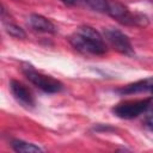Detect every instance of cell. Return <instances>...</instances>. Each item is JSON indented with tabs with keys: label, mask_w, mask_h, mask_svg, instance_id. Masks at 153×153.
<instances>
[{
	"label": "cell",
	"mask_w": 153,
	"mask_h": 153,
	"mask_svg": "<svg viewBox=\"0 0 153 153\" xmlns=\"http://www.w3.org/2000/svg\"><path fill=\"white\" fill-rule=\"evenodd\" d=\"M151 104H152V100L149 98L139 99V100H127L115 105L112 109V112L120 118L130 120L146 112Z\"/></svg>",
	"instance_id": "obj_4"
},
{
	"label": "cell",
	"mask_w": 153,
	"mask_h": 153,
	"mask_svg": "<svg viewBox=\"0 0 153 153\" xmlns=\"http://www.w3.org/2000/svg\"><path fill=\"white\" fill-rule=\"evenodd\" d=\"M12 148L16 152H22V153H33V152H42V149L30 142H25L22 140H13L11 143Z\"/></svg>",
	"instance_id": "obj_9"
},
{
	"label": "cell",
	"mask_w": 153,
	"mask_h": 153,
	"mask_svg": "<svg viewBox=\"0 0 153 153\" xmlns=\"http://www.w3.org/2000/svg\"><path fill=\"white\" fill-rule=\"evenodd\" d=\"M62 2H65V4H67V5H73V4H75L78 0H61Z\"/></svg>",
	"instance_id": "obj_12"
},
{
	"label": "cell",
	"mask_w": 153,
	"mask_h": 153,
	"mask_svg": "<svg viewBox=\"0 0 153 153\" xmlns=\"http://www.w3.org/2000/svg\"><path fill=\"white\" fill-rule=\"evenodd\" d=\"M104 38L108 41V43L118 53L124 55H131L133 54V47L127 35H124L122 31L108 27L104 30Z\"/></svg>",
	"instance_id": "obj_5"
},
{
	"label": "cell",
	"mask_w": 153,
	"mask_h": 153,
	"mask_svg": "<svg viewBox=\"0 0 153 153\" xmlns=\"http://www.w3.org/2000/svg\"><path fill=\"white\" fill-rule=\"evenodd\" d=\"M152 88H153V76L146 78V79H142V80H139V81H135V82L129 84L127 86H123L117 92H120L121 94H133V93L151 91Z\"/></svg>",
	"instance_id": "obj_7"
},
{
	"label": "cell",
	"mask_w": 153,
	"mask_h": 153,
	"mask_svg": "<svg viewBox=\"0 0 153 153\" xmlns=\"http://www.w3.org/2000/svg\"><path fill=\"white\" fill-rule=\"evenodd\" d=\"M10 90L19 104H22L25 108H33L35 106V97H33L32 92L24 84H22L18 80H11Z\"/></svg>",
	"instance_id": "obj_6"
},
{
	"label": "cell",
	"mask_w": 153,
	"mask_h": 153,
	"mask_svg": "<svg viewBox=\"0 0 153 153\" xmlns=\"http://www.w3.org/2000/svg\"><path fill=\"white\" fill-rule=\"evenodd\" d=\"M151 91H152V93H153V88H152V90H151Z\"/></svg>",
	"instance_id": "obj_14"
},
{
	"label": "cell",
	"mask_w": 153,
	"mask_h": 153,
	"mask_svg": "<svg viewBox=\"0 0 153 153\" xmlns=\"http://www.w3.org/2000/svg\"><path fill=\"white\" fill-rule=\"evenodd\" d=\"M148 1H149V2H153V0H148Z\"/></svg>",
	"instance_id": "obj_13"
},
{
	"label": "cell",
	"mask_w": 153,
	"mask_h": 153,
	"mask_svg": "<svg viewBox=\"0 0 153 153\" xmlns=\"http://www.w3.org/2000/svg\"><path fill=\"white\" fill-rule=\"evenodd\" d=\"M68 39L73 48L84 54L104 55L108 51V45L104 37L96 29L87 25L78 27Z\"/></svg>",
	"instance_id": "obj_1"
},
{
	"label": "cell",
	"mask_w": 153,
	"mask_h": 153,
	"mask_svg": "<svg viewBox=\"0 0 153 153\" xmlns=\"http://www.w3.org/2000/svg\"><path fill=\"white\" fill-rule=\"evenodd\" d=\"M22 72L24 73V75L26 76V79L31 84H33L35 86H37L43 92H47V93H56V92H60L62 90V87H63V85H62L61 81H59L57 79H55V78H53L50 75H45V74L36 71L29 63H23Z\"/></svg>",
	"instance_id": "obj_2"
},
{
	"label": "cell",
	"mask_w": 153,
	"mask_h": 153,
	"mask_svg": "<svg viewBox=\"0 0 153 153\" xmlns=\"http://www.w3.org/2000/svg\"><path fill=\"white\" fill-rule=\"evenodd\" d=\"M106 13L124 25L134 26H146L148 24V18L140 13H131L124 5L118 1H110Z\"/></svg>",
	"instance_id": "obj_3"
},
{
	"label": "cell",
	"mask_w": 153,
	"mask_h": 153,
	"mask_svg": "<svg viewBox=\"0 0 153 153\" xmlns=\"http://www.w3.org/2000/svg\"><path fill=\"white\" fill-rule=\"evenodd\" d=\"M87 5L97 12L106 13L109 7V0H86Z\"/></svg>",
	"instance_id": "obj_11"
},
{
	"label": "cell",
	"mask_w": 153,
	"mask_h": 153,
	"mask_svg": "<svg viewBox=\"0 0 153 153\" xmlns=\"http://www.w3.org/2000/svg\"><path fill=\"white\" fill-rule=\"evenodd\" d=\"M5 30L10 36H12L14 38H22L23 39L26 37V33L24 32V30L13 23H5Z\"/></svg>",
	"instance_id": "obj_10"
},
{
	"label": "cell",
	"mask_w": 153,
	"mask_h": 153,
	"mask_svg": "<svg viewBox=\"0 0 153 153\" xmlns=\"http://www.w3.org/2000/svg\"><path fill=\"white\" fill-rule=\"evenodd\" d=\"M29 24L30 26L39 32H48V33H54L55 32V25L45 17L41 14H31L29 17Z\"/></svg>",
	"instance_id": "obj_8"
}]
</instances>
